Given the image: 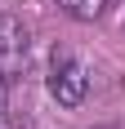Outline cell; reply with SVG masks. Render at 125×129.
<instances>
[{"instance_id":"1","label":"cell","mask_w":125,"mask_h":129,"mask_svg":"<svg viewBox=\"0 0 125 129\" xmlns=\"http://www.w3.org/2000/svg\"><path fill=\"white\" fill-rule=\"evenodd\" d=\"M49 93L58 98V107H80L89 93V71L80 58H72V53H54L49 62Z\"/></svg>"},{"instance_id":"2","label":"cell","mask_w":125,"mask_h":129,"mask_svg":"<svg viewBox=\"0 0 125 129\" xmlns=\"http://www.w3.org/2000/svg\"><path fill=\"white\" fill-rule=\"evenodd\" d=\"M23 53H27V27H23V18L5 13L0 18V62H18Z\"/></svg>"},{"instance_id":"3","label":"cell","mask_w":125,"mask_h":129,"mask_svg":"<svg viewBox=\"0 0 125 129\" xmlns=\"http://www.w3.org/2000/svg\"><path fill=\"white\" fill-rule=\"evenodd\" d=\"M58 5H62V13H72V18H80V22H94L107 0H58Z\"/></svg>"},{"instance_id":"4","label":"cell","mask_w":125,"mask_h":129,"mask_svg":"<svg viewBox=\"0 0 125 129\" xmlns=\"http://www.w3.org/2000/svg\"><path fill=\"white\" fill-rule=\"evenodd\" d=\"M0 111H5V76H0Z\"/></svg>"}]
</instances>
